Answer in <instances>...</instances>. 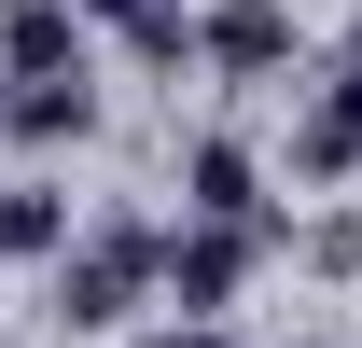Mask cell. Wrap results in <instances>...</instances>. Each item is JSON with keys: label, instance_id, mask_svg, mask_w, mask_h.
<instances>
[{"label": "cell", "instance_id": "cell-2", "mask_svg": "<svg viewBox=\"0 0 362 348\" xmlns=\"http://www.w3.org/2000/svg\"><path fill=\"white\" fill-rule=\"evenodd\" d=\"M251 279H265V237H251V223H168V251H153V320H209V335H223Z\"/></svg>", "mask_w": 362, "mask_h": 348}, {"label": "cell", "instance_id": "cell-1", "mask_svg": "<svg viewBox=\"0 0 362 348\" xmlns=\"http://www.w3.org/2000/svg\"><path fill=\"white\" fill-rule=\"evenodd\" d=\"M153 251H168L153 209L70 223V251L42 265V320H56V335H139V306H153Z\"/></svg>", "mask_w": 362, "mask_h": 348}, {"label": "cell", "instance_id": "cell-3", "mask_svg": "<svg viewBox=\"0 0 362 348\" xmlns=\"http://www.w3.org/2000/svg\"><path fill=\"white\" fill-rule=\"evenodd\" d=\"M195 70H209V84H279V70H307L293 0H195Z\"/></svg>", "mask_w": 362, "mask_h": 348}, {"label": "cell", "instance_id": "cell-12", "mask_svg": "<svg viewBox=\"0 0 362 348\" xmlns=\"http://www.w3.org/2000/svg\"><path fill=\"white\" fill-rule=\"evenodd\" d=\"M126 348H223V335H209V320H139Z\"/></svg>", "mask_w": 362, "mask_h": 348}, {"label": "cell", "instance_id": "cell-4", "mask_svg": "<svg viewBox=\"0 0 362 348\" xmlns=\"http://www.w3.org/2000/svg\"><path fill=\"white\" fill-rule=\"evenodd\" d=\"M181 223H251V237H265V223H279L265 139H237V126H195V139H181Z\"/></svg>", "mask_w": 362, "mask_h": 348}, {"label": "cell", "instance_id": "cell-6", "mask_svg": "<svg viewBox=\"0 0 362 348\" xmlns=\"http://www.w3.org/2000/svg\"><path fill=\"white\" fill-rule=\"evenodd\" d=\"M293 181H362V84L320 70L307 112H293Z\"/></svg>", "mask_w": 362, "mask_h": 348}, {"label": "cell", "instance_id": "cell-8", "mask_svg": "<svg viewBox=\"0 0 362 348\" xmlns=\"http://www.w3.org/2000/svg\"><path fill=\"white\" fill-rule=\"evenodd\" d=\"M56 251H70V195L42 168H14L0 181V265H56Z\"/></svg>", "mask_w": 362, "mask_h": 348}, {"label": "cell", "instance_id": "cell-9", "mask_svg": "<svg viewBox=\"0 0 362 348\" xmlns=\"http://www.w3.org/2000/svg\"><path fill=\"white\" fill-rule=\"evenodd\" d=\"M265 251H293V265H320V279H349V265H362V209H307V223L279 209V223H265Z\"/></svg>", "mask_w": 362, "mask_h": 348}, {"label": "cell", "instance_id": "cell-10", "mask_svg": "<svg viewBox=\"0 0 362 348\" xmlns=\"http://www.w3.org/2000/svg\"><path fill=\"white\" fill-rule=\"evenodd\" d=\"M112 56H126V70H195V0H153Z\"/></svg>", "mask_w": 362, "mask_h": 348}, {"label": "cell", "instance_id": "cell-7", "mask_svg": "<svg viewBox=\"0 0 362 348\" xmlns=\"http://www.w3.org/2000/svg\"><path fill=\"white\" fill-rule=\"evenodd\" d=\"M0 139H14V153H70V139H98V84H14V98H0Z\"/></svg>", "mask_w": 362, "mask_h": 348}, {"label": "cell", "instance_id": "cell-5", "mask_svg": "<svg viewBox=\"0 0 362 348\" xmlns=\"http://www.w3.org/2000/svg\"><path fill=\"white\" fill-rule=\"evenodd\" d=\"M98 70H112V56H98L56 0H42V14H0V98H14V84H98Z\"/></svg>", "mask_w": 362, "mask_h": 348}, {"label": "cell", "instance_id": "cell-11", "mask_svg": "<svg viewBox=\"0 0 362 348\" xmlns=\"http://www.w3.org/2000/svg\"><path fill=\"white\" fill-rule=\"evenodd\" d=\"M56 14H70V28H84V42L112 56V42H126V28H139V14H153V0H56Z\"/></svg>", "mask_w": 362, "mask_h": 348}, {"label": "cell", "instance_id": "cell-13", "mask_svg": "<svg viewBox=\"0 0 362 348\" xmlns=\"http://www.w3.org/2000/svg\"><path fill=\"white\" fill-rule=\"evenodd\" d=\"M334 84H362V0H349V28H334Z\"/></svg>", "mask_w": 362, "mask_h": 348}, {"label": "cell", "instance_id": "cell-14", "mask_svg": "<svg viewBox=\"0 0 362 348\" xmlns=\"http://www.w3.org/2000/svg\"><path fill=\"white\" fill-rule=\"evenodd\" d=\"M293 348H334V335H293Z\"/></svg>", "mask_w": 362, "mask_h": 348}]
</instances>
